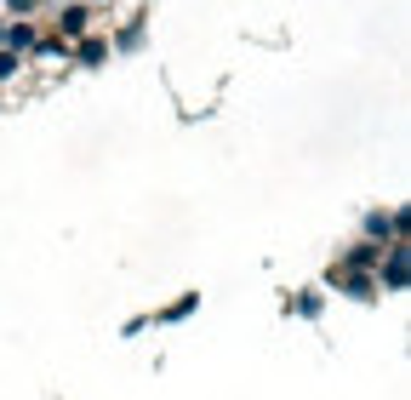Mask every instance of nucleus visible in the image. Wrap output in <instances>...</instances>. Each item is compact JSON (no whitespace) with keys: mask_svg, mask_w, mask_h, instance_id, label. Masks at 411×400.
Segmentation results:
<instances>
[{"mask_svg":"<svg viewBox=\"0 0 411 400\" xmlns=\"http://www.w3.org/2000/svg\"><path fill=\"white\" fill-rule=\"evenodd\" d=\"M18 6H29V0H18Z\"/></svg>","mask_w":411,"mask_h":400,"instance_id":"1","label":"nucleus"}]
</instances>
